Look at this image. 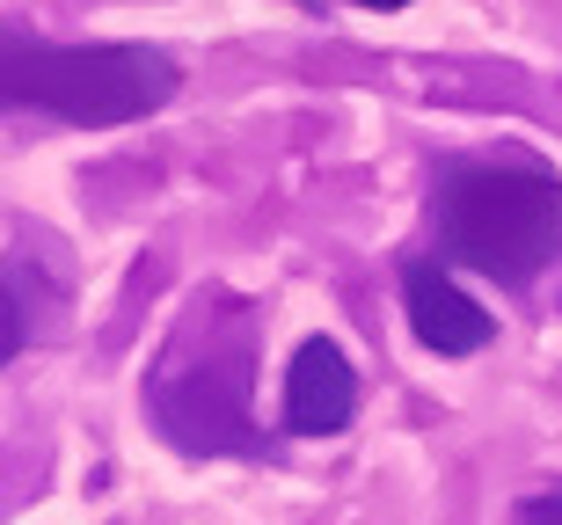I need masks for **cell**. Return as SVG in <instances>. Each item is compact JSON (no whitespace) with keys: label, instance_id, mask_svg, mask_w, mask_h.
<instances>
[{"label":"cell","instance_id":"cell-5","mask_svg":"<svg viewBox=\"0 0 562 525\" xmlns=\"http://www.w3.org/2000/svg\"><path fill=\"white\" fill-rule=\"evenodd\" d=\"M358 416V373L336 336H307L285 365V431L300 438H336Z\"/></svg>","mask_w":562,"mask_h":525},{"label":"cell","instance_id":"cell-8","mask_svg":"<svg viewBox=\"0 0 562 525\" xmlns=\"http://www.w3.org/2000/svg\"><path fill=\"white\" fill-rule=\"evenodd\" d=\"M358 8H409V0H358Z\"/></svg>","mask_w":562,"mask_h":525},{"label":"cell","instance_id":"cell-2","mask_svg":"<svg viewBox=\"0 0 562 525\" xmlns=\"http://www.w3.org/2000/svg\"><path fill=\"white\" fill-rule=\"evenodd\" d=\"M176 88H183V66L161 44H52L22 22H8V37H0L8 110H44L81 132L139 125L176 103Z\"/></svg>","mask_w":562,"mask_h":525},{"label":"cell","instance_id":"cell-1","mask_svg":"<svg viewBox=\"0 0 562 525\" xmlns=\"http://www.w3.org/2000/svg\"><path fill=\"white\" fill-rule=\"evenodd\" d=\"M438 255L490 285H533L562 255V175L541 161H446L431 175Z\"/></svg>","mask_w":562,"mask_h":525},{"label":"cell","instance_id":"cell-3","mask_svg":"<svg viewBox=\"0 0 562 525\" xmlns=\"http://www.w3.org/2000/svg\"><path fill=\"white\" fill-rule=\"evenodd\" d=\"M146 409L183 453H263V431L249 423V321L190 315L146 387Z\"/></svg>","mask_w":562,"mask_h":525},{"label":"cell","instance_id":"cell-6","mask_svg":"<svg viewBox=\"0 0 562 525\" xmlns=\"http://www.w3.org/2000/svg\"><path fill=\"white\" fill-rule=\"evenodd\" d=\"M30 321H22V255H8V329H0V357H22Z\"/></svg>","mask_w":562,"mask_h":525},{"label":"cell","instance_id":"cell-7","mask_svg":"<svg viewBox=\"0 0 562 525\" xmlns=\"http://www.w3.org/2000/svg\"><path fill=\"white\" fill-rule=\"evenodd\" d=\"M519 525H562V489H541L519 504Z\"/></svg>","mask_w":562,"mask_h":525},{"label":"cell","instance_id":"cell-4","mask_svg":"<svg viewBox=\"0 0 562 525\" xmlns=\"http://www.w3.org/2000/svg\"><path fill=\"white\" fill-rule=\"evenodd\" d=\"M402 315H409L417 343L438 351V357H475V351H490V336H497L490 307H482L438 255H424V263L402 271Z\"/></svg>","mask_w":562,"mask_h":525}]
</instances>
